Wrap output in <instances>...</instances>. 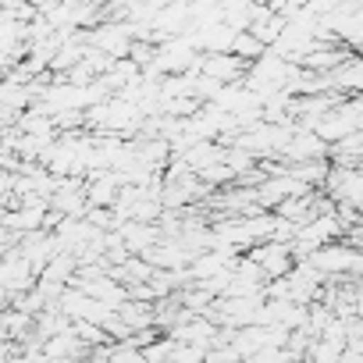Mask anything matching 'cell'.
<instances>
[{
	"mask_svg": "<svg viewBox=\"0 0 363 363\" xmlns=\"http://www.w3.org/2000/svg\"><path fill=\"white\" fill-rule=\"evenodd\" d=\"M239 68H242V57H235V54H207V57H203V75H211V79H218V82L235 79Z\"/></svg>",
	"mask_w": 363,
	"mask_h": 363,
	"instance_id": "1",
	"label": "cell"
},
{
	"mask_svg": "<svg viewBox=\"0 0 363 363\" xmlns=\"http://www.w3.org/2000/svg\"><path fill=\"white\" fill-rule=\"evenodd\" d=\"M232 54H235V57H242V61H246V57H260V54H264V40H257L253 33H239V36H235Z\"/></svg>",
	"mask_w": 363,
	"mask_h": 363,
	"instance_id": "2",
	"label": "cell"
}]
</instances>
